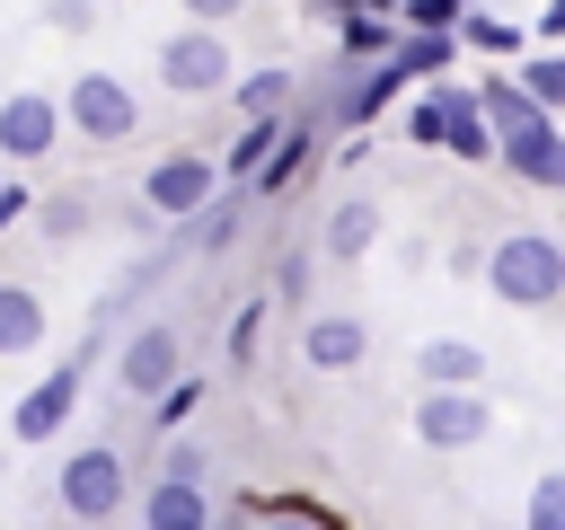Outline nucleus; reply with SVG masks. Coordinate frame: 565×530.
<instances>
[{
	"instance_id": "a878e982",
	"label": "nucleus",
	"mask_w": 565,
	"mask_h": 530,
	"mask_svg": "<svg viewBox=\"0 0 565 530\" xmlns=\"http://www.w3.org/2000/svg\"><path fill=\"white\" fill-rule=\"evenodd\" d=\"M521 88H530V97H539L547 115H565V62H556V53H539V62L521 71Z\"/></svg>"
},
{
	"instance_id": "f8f14e48",
	"label": "nucleus",
	"mask_w": 565,
	"mask_h": 530,
	"mask_svg": "<svg viewBox=\"0 0 565 530\" xmlns=\"http://www.w3.org/2000/svg\"><path fill=\"white\" fill-rule=\"evenodd\" d=\"M397 88H406V80H397V62H388V53H371V62H362V80H344V97H335L327 115H335L344 132H362V124H371V115H380Z\"/></svg>"
},
{
	"instance_id": "412c9836",
	"label": "nucleus",
	"mask_w": 565,
	"mask_h": 530,
	"mask_svg": "<svg viewBox=\"0 0 565 530\" xmlns=\"http://www.w3.org/2000/svg\"><path fill=\"white\" fill-rule=\"evenodd\" d=\"M441 150H459V159H494V132H486V115H477V88L450 97V115H441Z\"/></svg>"
},
{
	"instance_id": "f03ea898",
	"label": "nucleus",
	"mask_w": 565,
	"mask_h": 530,
	"mask_svg": "<svg viewBox=\"0 0 565 530\" xmlns=\"http://www.w3.org/2000/svg\"><path fill=\"white\" fill-rule=\"evenodd\" d=\"M415 442L424 451H477L486 433H494V398L477 389V380H424V398H415Z\"/></svg>"
},
{
	"instance_id": "6e6552de",
	"label": "nucleus",
	"mask_w": 565,
	"mask_h": 530,
	"mask_svg": "<svg viewBox=\"0 0 565 530\" xmlns=\"http://www.w3.org/2000/svg\"><path fill=\"white\" fill-rule=\"evenodd\" d=\"M71 406H79V353H71L62 371H44V380L18 398V442H53V433L71 424Z\"/></svg>"
},
{
	"instance_id": "1a4fd4ad",
	"label": "nucleus",
	"mask_w": 565,
	"mask_h": 530,
	"mask_svg": "<svg viewBox=\"0 0 565 530\" xmlns=\"http://www.w3.org/2000/svg\"><path fill=\"white\" fill-rule=\"evenodd\" d=\"M62 141V106L53 97H0V159H44Z\"/></svg>"
},
{
	"instance_id": "423d86ee",
	"label": "nucleus",
	"mask_w": 565,
	"mask_h": 530,
	"mask_svg": "<svg viewBox=\"0 0 565 530\" xmlns=\"http://www.w3.org/2000/svg\"><path fill=\"white\" fill-rule=\"evenodd\" d=\"M494 159H503L521 186H565V124H556V115H530V124L494 132Z\"/></svg>"
},
{
	"instance_id": "f257e3e1",
	"label": "nucleus",
	"mask_w": 565,
	"mask_h": 530,
	"mask_svg": "<svg viewBox=\"0 0 565 530\" xmlns=\"http://www.w3.org/2000/svg\"><path fill=\"white\" fill-rule=\"evenodd\" d=\"M486 283L503 309H547V300H565V247L547 230H512V239H494Z\"/></svg>"
},
{
	"instance_id": "f704fd0d",
	"label": "nucleus",
	"mask_w": 565,
	"mask_h": 530,
	"mask_svg": "<svg viewBox=\"0 0 565 530\" xmlns=\"http://www.w3.org/2000/svg\"><path fill=\"white\" fill-rule=\"evenodd\" d=\"M18 212H26V186H9V177H0V230H9Z\"/></svg>"
},
{
	"instance_id": "4be33fe9",
	"label": "nucleus",
	"mask_w": 565,
	"mask_h": 530,
	"mask_svg": "<svg viewBox=\"0 0 565 530\" xmlns=\"http://www.w3.org/2000/svg\"><path fill=\"white\" fill-rule=\"evenodd\" d=\"M371 53H388V9L344 0V62H371Z\"/></svg>"
},
{
	"instance_id": "473e14b6",
	"label": "nucleus",
	"mask_w": 565,
	"mask_h": 530,
	"mask_svg": "<svg viewBox=\"0 0 565 530\" xmlns=\"http://www.w3.org/2000/svg\"><path fill=\"white\" fill-rule=\"evenodd\" d=\"M159 477H212V459H203V451H168V468H159Z\"/></svg>"
},
{
	"instance_id": "bb28decb",
	"label": "nucleus",
	"mask_w": 565,
	"mask_h": 530,
	"mask_svg": "<svg viewBox=\"0 0 565 530\" xmlns=\"http://www.w3.org/2000/svg\"><path fill=\"white\" fill-rule=\"evenodd\" d=\"M274 124H282V115H247V132L230 141V177H247V168L265 159V141H274Z\"/></svg>"
},
{
	"instance_id": "9b49d317",
	"label": "nucleus",
	"mask_w": 565,
	"mask_h": 530,
	"mask_svg": "<svg viewBox=\"0 0 565 530\" xmlns=\"http://www.w3.org/2000/svg\"><path fill=\"white\" fill-rule=\"evenodd\" d=\"M141 521H150V530H212V495H203V477H159V486L141 495Z\"/></svg>"
},
{
	"instance_id": "72a5a7b5",
	"label": "nucleus",
	"mask_w": 565,
	"mask_h": 530,
	"mask_svg": "<svg viewBox=\"0 0 565 530\" xmlns=\"http://www.w3.org/2000/svg\"><path fill=\"white\" fill-rule=\"evenodd\" d=\"M53 26H62V35H88V0H62V9H53Z\"/></svg>"
},
{
	"instance_id": "20e7f679",
	"label": "nucleus",
	"mask_w": 565,
	"mask_h": 530,
	"mask_svg": "<svg viewBox=\"0 0 565 530\" xmlns=\"http://www.w3.org/2000/svg\"><path fill=\"white\" fill-rule=\"evenodd\" d=\"M159 80H168L177 97H221V88H230V44H221V26H212V18L177 26V35L159 44Z\"/></svg>"
},
{
	"instance_id": "e433bc0d",
	"label": "nucleus",
	"mask_w": 565,
	"mask_h": 530,
	"mask_svg": "<svg viewBox=\"0 0 565 530\" xmlns=\"http://www.w3.org/2000/svg\"><path fill=\"white\" fill-rule=\"evenodd\" d=\"M362 9H397V0H362Z\"/></svg>"
},
{
	"instance_id": "2eb2a0df",
	"label": "nucleus",
	"mask_w": 565,
	"mask_h": 530,
	"mask_svg": "<svg viewBox=\"0 0 565 530\" xmlns=\"http://www.w3.org/2000/svg\"><path fill=\"white\" fill-rule=\"evenodd\" d=\"M371 239H380V203H371V194H344V203L327 212V239H318V256L353 265V256H362Z\"/></svg>"
},
{
	"instance_id": "dca6fc26",
	"label": "nucleus",
	"mask_w": 565,
	"mask_h": 530,
	"mask_svg": "<svg viewBox=\"0 0 565 530\" xmlns=\"http://www.w3.org/2000/svg\"><path fill=\"white\" fill-rule=\"evenodd\" d=\"M450 26H406V35H388V62H397V80H441L450 71Z\"/></svg>"
},
{
	"instance_id": "6ab92c4d",
	"label": "nucleus",
	"mask_w": 565,
	"mask_h": 530,
	"mask_svg": "<svg viewBox=\"0 0 565 530\" xmlns=\"http://www.w3.org/2000/svg\"><path fill=\"white\" fill-rule=\"evenodd\" d=\"M415 380H486V353L468 336H433V344H415Z\"/></svg>"
},
{
	"instance_id": "ddd939ff",
	"label": "nucleus",
	"mask_w": 565,
	"mask_h": 530,
	"mask_svg": "<svg viewBox=\"0 0 565 530\" xmlns=\"http://www.w3.org/2000/svg\"><path fill=\"white\" fill-rule=\"evenodd\" d=\"M309 141H318V115H291V132H274V141H265V159L247 168V186H256V194H282V186L309 168Z\"/></svg>"
},
{
	"instance_id": "393cba45",
	"label": "nucleus",
	"mask_w": 565,
	"mask_h": 530,
	"mask_svg": "<svg viewBox=\"0 0 565 530\" xmlns=\"http://www.w3.org/2000/svg\"><path fill=\"white\" fill-rule=\"evenodd\" d=\"M238 106H247V115L291 106V71H247V80H238Z\"/></svg>"
},
{
	"instance_id": "b1692460",
	"label": "nucleus",
	"mask_w": 565,
	"mask_h": 530,
	"mask_svg": "<svg viewBox=\"0 0 565 530\" xmlns=\"http://www.w3.org/2000/svg\"><path fill=\"white\" fill-rule=\"evenodd\" d=\"M450 97H459V88H424V97L406 106V141H415V150H433V141H441V115H450Z\"/></svg>"
},
{
	"instance_id": "c85d7f7f",
	"label": "nucleus",
	"mask_w": 565,
	"mask_h": 530,
	"mask_svg": "<svg viewBox=\"0 0 565 530\" xmlns=\"http://www.w3.org/2000/svg\"><path fill=\"white\" fill-rule=\"evenodd\" d=\"M44 230H53V239H79V230H88V203L53 194V203H44Z\"/></svg>"
},
{
	"instance_id": "c756f323",
	"label": "nucleus",
	"mask_w": 565,
	"mask_h": 530,
	"mask_svg": "<svg viewBox=\"0 0 565 530\" xmlns=\"http://www.w3.org/2000/svg\"><path fill=\"white\" fill-rule=\"evenodd\" d=\"M309 265H318V256H300V247H291V256L274 265V292H282V300H309Z\"/></svg>"
},
{
	"instance_id": "2f4dec72",
	"label": "nucleus",
	"mask_w": 565,
	"mask_h": 530,
	"mask_svg": "<svg viewBox=\"0 0 565 530\" xmlns=\"http://www.w3.org/2000/svg\"><path fill=\"white\" fill-rule=\"evenodd\" d=\"M256 327H265V309H238V327H230V353H238V362L256 353Z\"/></svg>"
},
{
	"instance_id": "f3484780",
	"label": "nucleus",
	"mask_w": 565,
	"mask_h": 530,
	"mask_svg": "<svg viewBox=\"0 0 565 530\" xmlns=\"http://www.w3.org/2000/svg\"><path fill=\"white\" fill-rule=\"evenodd\" d=\"M44 344V300L26 283H0V353H35Z\"/></svg>"
},
{
	"instance_id": "7ed1b4c3",
	"label": "nucleus",
	"mask_w": 565,
	"mask_h": 530,
	"mask_svg": "<svg viewBox=\"0 0 565 530\" xmlns=\"http://www.w3.org/2000/svg\"><path fill=\"white\" fill-rule=\"evenodd\" d=\"M53 495H62V512H71V521H115V512H124V495H132V477H124V451H115V442H88V451H71Z\"/></svg>"
},
{
	"instance_id": "5701e85b",
	"label": "nucleus",
	"mask_w": 565,
	"mask_h": 530,
	"mask_svg": "<svg viewBox=\"0 0 565 530\" xmlns=\"http://www.w3.org/2000/svg\"><path fill=\"white\" fill-rule=\"evenodd\" d=\"M450 26H459V35H468V44H486V53H494V62H503V53H521V44H530V35H521V26H512V18H486V9H459V18H450Z\"/></svg>"
},
{
	"instance_id": "39448f33",
	"label": "nucleus",
	"mask_w": 565,
	"mask_h": 530,
	"mask_svg": "<svg viewBox=\"0 0 565 530\" xmlns=\"http://www.w3.org/2000/svg\"><path fill=\"white\" fill-rule=\"evenodd\" d=\"M53 106L71 115V132H79V141H124V132L141 124V97H132L115 71H79V80H71V97H53Z\"/></svg>"
},
{
	"instance_id": "4468645a",
	"label": "nucleus",
	"mask_w": 565,
	"mask_h": 530,
	"mask_svg": "<svg viewBox=\"0 0 565 530\" xmlns=\"http://www.w3.org/2000/svg\"><path fill=\"white\" fill-rule=\"evenodd\" d=\"M115 371H124V389H132V398H150V389L177 371V336H168V327H132V336H124V353H115Z\"/></svg>"
},
{
	"instance_id": "a211bd4d",
	"label": "nucleus",
	"mask_w": 565,
	"mask_h": 530,
	"mask_svg": "<svg viewBox=\"0 0 565 530\" xmlns=\"http://www.w3.org/2000/svg\"><path fill=\"white\" fill-rule=\"evenodd\" d=\"M177 221H185V247H194V256H221V247L238 239V194H221V203L203 194V203H194V212H177Z\"/></svg>"
},
{
	"instance_id": "7c9ffc66",
	"label": "nucleus",
	"mask_w": 565,
	"mask_h": 530,
	"mask_svg": "<svg viewBox=\"0 0 565 530\" xmlns=\"http://www.w3.org/2000/svg\"><path fill=\"white\" fill-rule=\"evenodd\" d=\"M397 9H406V26H450L468 0H397Z\"/></svg>"
},
{
	"instance_id": "0eeeda50",
	"label": "nucleus",
	"mask_w": 565,
	"mask_h": 530,
	"mask_svg": "<svg viewBox=\"0 0 565 530\" xmlns=\"http://www.w3.org/2000/svg\"><path fill=\"white\" fill-rule=\"evenodd\" d=\"M212 186H221V168H212V159H194V150H177V159H159V168L141 177V203L177 221V212H194Z\"/></svg>"
},
{
	"instance_id": "cd10ccee",
	"label": "nucleus",
	"mask_w": 565,
	"mask_h": 530,
	"mask_svg": "<svg viewBox=\"0 0 565 530\" xmlns=\"http://www.w3.org/2000/svg\"><path fill=\"white\" fill-rule=\"evenodd\" d=\"M530 530H565V477H556V468L530 486Z\"/></svg>"
},
{
	"instance_id": "aec40b11",
	"label": "nucleus",
	"mask_w": 565,
	"mask_h": 530,
	"mask_svg": "<svg viewBox=\"0 0 565 530\" xmlns=\"http://www.w3.org/2000/svg\"><path fill=\"white\" fill-rule=\"evenodd\" d=\"M477 115H486V132H512V124H530V115H547V106H539L521 80H503V71H494V80L477 88Z\"/></svg>"
},
{
	"instance_id": "c9c22d12",
	"label": "nucleus",
	"mask_w": 565,
	"mask_h": 530,
	"mask_svg": "<svg viewBox=\"0 0 565 530\" xmlns=\"http://www.w3.org/2000/svg\"><path fill=\"white\" fill-rule=\"evenodd\" d=\"M185 9H194V18H212V26H221V18H238V9H247V0H185Z\"/></svg>"
},
{
	"instance_id": "9d476101",
	"label": "nucleus",
	"mask_w": 565,
	"mask_h": 530,
	"mask_svg": "<svg viewBox=\"0 0 565 530\" xmlns=\"http://www.w3.org/2000/svg\"><path fill=\"white\" fill-rule=\"evenodd\" d=\"M300 353H309V371H353V362L371 353V327H362L353 309H318L309 336H300Z\"/></svg>"
}]
</instances>
